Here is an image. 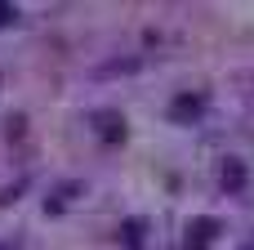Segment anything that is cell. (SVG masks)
Masks as SVG:
<instances>
[{
    "label": "cell",
    "mask_w": 254,
    "mask_h": 250,
    "mask_svg": "<svg viewBox=\"0 0 254 250\" xmlns=\"http://www.w3.org/2000/svg\"><path fill=\"white\" fill-rule=\"evenodd\" d=\"M214 228H219L214 219H196V224H188V246H192V250L210 246V242H214Z\"/></svg>",
    "instance_id": "6da1fadb"
},
{
    "label": "cell",
    "mask_w": 254,
    "mask_h": 250,
    "mask_svg": "<svg viewBox=\"0 0 254 250\" xmlns=\"http://www.w3.org/2000/svg\"><path fill=\"white\" fill-rule=\"evenodd\" d=\"M196 112H201V98H192V94H183L174 103V116H196Z\"/></svg>",
    "instance_id": "7a4b0ae2"
},
{
    "label": "cell",
    "mask_w": 254,
    "mask_h": 250,
    "mask_svg": "<svg viewBox=\"0 0 254 250\" xmlns=\"http://www.w3.org/2000/svg\"><path fill=\"white\" fill-rule=\"evenodd\" d=\"M121 233H125V246H143V224H138V219H129Z\"/></svg>",
    "instance_id": "3957f363"
},
{
    "label": "cell",
    "mask_w": 254,
    "mask_h": 250,
    "mask_svg": "<svg viewBox=\"0 0 254 250\" xmlns=\"http://www.w3.org/2000/svg\"><path fill=\"white\" fill-rule=\"evenodd\" d=\"M223 183H228V188H241V183H246V170H241V166L232 161V166L223 170Z\"/></svg>",
    "instance_id": "277c9868"
},
{
    "label": "cell",
    "mask_w": 254,
    "mask_h": 250,
    "mask_svg": "<svg viewBox=\"0 0 254 250\" xmlns=\"http://www.w3.org/2000/svg\"><path fill=\"white\" fill-rule=\"evenodd\" d=\"M13 18H18V9H13V4H0V27H9Z\"/></svg>",
    "instance_id": "5b68a950"
},
{
    "label": "cell",
    "mask_w": 254,
    "mask_h": 250,
    "mask_svg": "<svg viewBox=\"0 0 254 250\" xmlns=\"http://www.w3.org/2000/svg\"><path fill=\"white\" fill-rule=\"evenodd\" d=\"M0 250H9V246H0Z\"/></svg>",
    "instance_id": "8992f818"
}]
</instances>
